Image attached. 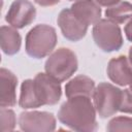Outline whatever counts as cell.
<instances>
[{"instance_id":"21","label":"cell","mask_w":132,"mask_h":132,"mask_svg":"<svg viewBox=\"0 0 132 132\" xmlns=\"http://www.w3.org/2000/svg\"><path fill=\"white\" fill-rule=\"evenodd\" d=\"M124 32H125V35H126L127 39L132 42V19H131V20L127 23V25L125 26Z\"/></svg>"},{"instance_id":"15","label":"cell","mask_w":132,"mask_h":132,"mask_svg":"<svg viewBox=\"0 0 132 132\" xmlns=\"http://www.w3.org/2000/svg\"><path fill=\"white\" fill-rule=\"evenodd\" d=\"M105 16L116 24H124L126 21L132 19V3L120 1L119 3L106 8Z\"/></svg>"},{"instance_id":"23","label":"cell","mask_w":132,"mask_h":132,"mask_svg":"<svg viewBox=\"0 0 132 132\" xmlns=\"http://www.w3.org/2000/svg\"><path fill=\"white\" fill-rule=\"evenodd\" d=\"M129 62H130V64L132 65V46L129 48Z\"/></svg>"},{"instance_id":"19","label":"cell","mask_w":132,"mask_h":132,"mask_svg":"<svg viewBox=\"0 0 132 132\" xmlns=\"http://www.w3.org/2000/svg\"><path fill=\"white\" fill-rule=\"evenodd\" d=\"M119 111L132 114V82L130 84L129 89L122 91V99Z\"/></svg>"},{"instance_id":"20","label":"cell","mask_w":132,"mask_h":132,"mask_svg":"<svg viewBox=\"0 0 132 132\" xmlns=\"http://www.w3.org/2000/svg\"><path fill=\"white\" fill-rule=\"evenodd\" d=\"M34 2L40 6L46 7V6H54L60 2V0H34Z\"/></svg>"},{"instance_id":"18","label":"cell","mask_w":132,"mask_h":132,"mask_svg":"<svg viewBox=\"0 0 132 132\" xmlns=\"http://www.w3.org/2000/svg\"><path fill=\"white\" fill-rule=\"evenodd\" d=\"M0 118H1V131L2 132L12 131L14 129L16 121H15V114L13 110L6 108V107H1Z\"/></svg>"},{"instance_id":"24","label":"cell","mask_w":132,"mask_h":132,"mask_svg":"<svg viewBox=\"0 0 132 132\" xmlns=\"http://www.w3.org/2000/svg\"><path fill=\"white\" fill-rule=\"evenodd\" d=\"M69 1H74V0H69Z\"/></svg>"},{"instance_id":"4","label":"cell","mask_w":132,"mask_h":132,"mask_svg":"<svg viewBox=\"0 0 132 132\" xmlns=\"http://www.w3.org/2000/svg\"><path fill=\"white\" fill-rule=\"evenodd\" d=\"M94 106L102 119L116 114L121 105L122 90L109 82H100L93 94Z\"/></svg>"},{"instance_id":"2","label":"cell","mask_w":132,"mask_h":132,"mask_svg":"<svg viewBox=\"0 0 132 132\" xmlns=\"http://www.w3.org/2000/svg\"><path fill=\"white\" fill-rule=\"evenodd\" d=\"M57 40V32L54 27L46 24L36 25L26 35V53L34 59H42L53 52Z\"/></svg>"},{"instance_id":"12","label":"cell","mask_w":132,"mask_h":132,"mask_svg":"<svg viewBox=\"0 0 132 132\" xmlns=\"http://www.w3.org/2000/svg\"><path fill=\"white\" fill-rule=\"evenodd\" d=\"M73 14L88 27L101 20V8L95 0H76L70 7Z\"/></svg>"},{"instance_id":"7","label":"cell","mask_w":132,"mask_h":132,"mask_svg":"<svg viewBox=\"0 0 132 132\" xmlns=\"http://www.w3.org/2000/svg\"><path fill=\"white\" fill-rule=\"evenodd\" d=\"M19 126L26 132H51L56 129V118L47 111H23L19 117Z\"/></svg>"},{"instance_id":"9","label":"cell","mask_w":132,"mask_h":132,"mask_svg":"<svg viewBox=\"0 0 132 132\" xmlns=\"http://www.w3.org/2000/svg\"><path fill=\"white\" fill-rule=\"evenodd\" d=\"M57 23L63 36L70 41H78L82 39L88 31V26L82 24L73 14L70 8H64L60 11Z\"/></svg>"},{"instance_id":"13","label":"cell","mask_w":132,"mask_h":132,"mask_svg":"<svg viewBox=\"0 0 132 132\" xmlns=\"http://www.w3.org/2000/svg\"><path fill=\"white\" fill-rule=\"evenodd\" d=\"M95 91V81L87 75H77L70 79L65 86V95L67 98L75 96L93 97Z\"/></svg>"},{"instance_id":"14","label":"cell","mask_w":132,"mask_h":132,"mask_svg":"<svg viewBox=\"0 0 132 132\" xmlns=\"http://www.w3.org/2000/svg\"><path fill=\"white\" fill-rule=\"evenodd\" d=\"M0 43L2 52L7 56H13L19 53L22 45L21 34L15 28L2 26L0 31Z\"/></svg>"},{"instance_id":"8","label":"cell","mask_w":132,"mask_h":132,"mask_svg":"<svg viewBox=\"0 0 132 132\" xmlns=\"http://www.w3.org/2000/svg\"><path fill=\"white\" fill-rule=\"evenodd\" d=\"M36 8L29 0H14L8 8L5 21L15 29H23L33 23Z\"/></svg>"},{"instance_id":"6","label":"cell","mask_w":132,"mask_h":132,"mask_svg":"<svg viewBox=\"0 0 132 132\" xmlns=\"http://www.w3.org/2000/svg\"><path fill=\"white\" fill-rule=\"evenodd\" d=\"M33 88L40 106L55 105L61 99L62 88L60 81L47 73H37L33 79Z\"/></svg>"},{"instance_id":"10","label":"cell","mask_w":132,"mask_h":132,"mask_svg":"<svg viewBox=\"0 0 132 132\" xmlns=\"http://www.w3.org/2000/svg\"><path fill=\"white\" fill-rule=\"evenodd\" d=\"M106 73L109 79L116 85L124 87L132 82V65L124 55L109 60Z\"/></svg>"},{"instance_id":"16","label":"cell","mask_w":132,"mask_h":132,"mask_svg":"<svg viewBox=\"0 0 132 132\" xmlns=\"http://www.w3.org/2000/svg\"><path fill=\"white\" fill-rule=\"evenodd\" d=\"M20 107L24 109L37 108L40 107L39 102L37 101L34 88H33V79H25L21 85V93L19 99Z\"/></svg>"},{"instance_id":"11","label":"cell","mask_w":132,"mask_h":132,"mask_svg":"<svg viewBox=\"0 0 132 132\" xmlns=\"http://www.w3.org/2000/svg\"><path fill=\"white\" fill-rule=\"evenodd\" d=\"M18 77L8 69H0V106L12 107L16 104Z\"/></svg>"},{"instance_id":"1","label":"cell","mask_w":132,"mask_h":132,"mask_svg":"<svg viewBox=\"0 0 132 132\" xmlns=\"http://www.w3.org/2000/svg\"><path fill=\"white\" fill-rule=\"evenodd\" d=\"M96 108L88 96L68 98L58 111L59 121L71 130L79 132H93L98 129Z\"/></svg>"},{"instance_id":"17","label":"cell","mask_w":132,"mask_h":132,"mask_svg":"<svg viewBox=\"0 0 132 132\" xmlns=\"http://www.w3.org/2000/svg\"><path fill=\"white\" fill-rule=\"evenodd\" d=\"M106 130L109 132H116V131H132V118L129 117H114L112 118L107 126Z\"/></svg>"},{"instance_id":"5","label":"cell","mask_w":132,"mask_h":132,"mask_svg":"<svg viewBox=\"0 0 132 132\" xmlns=\"http://www.w3.org/2000/svg\"><path fill=\"white\" fill-rule=\"evenodd\" d=\"M92 35L96 45L105 53L119 51L124 43L121 28L108 19L97 22L93 26Z\"/></svg>"},{"instance_id":"22","label":"cell","mask_w":132,"mask_h":132,"mask_svg":"<svg viewBox=\"0 0 132 132\" xmlns=\"http://www.w3.org/2000/svg\"><path fill=\"white\" fill-rule=\"evenodd\" d=\"M100 6H105V7H110L117 3H119L121 0H95Z\"/></svg>"},{"instance_id":"3","label":"cell","mask_w":132,"mask_h":132,"mask_svg":"<svg viewBox=\"0 0 132 132\" xmlns=\"http://www.w3.org/2000/svg\"><path fill=\"white\" fill-rule=\"evenodd\" d=\"M76 55L70 48L60 47L50 55L44 64L45 72L56 80L62 82L68 79L77 70Z\"/></svg>"}]
</instances>
